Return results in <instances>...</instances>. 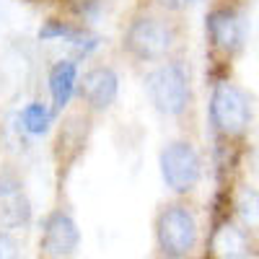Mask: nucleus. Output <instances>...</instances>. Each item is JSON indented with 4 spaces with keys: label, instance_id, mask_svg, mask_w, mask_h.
Masks as SVG:
<instances>
[{
    "label": "nucleus",
    "instance_id": "obj_4",
    "mask_svg": "<svg viewBox=\"0 0 259 259\" xmlns=\"http://www.w3.org/2000/svg\"><path fill=\"white\" fill-rule=\"evenodd\" d=\"M207 112H210V122L215 127V133L226 140L244 138L254 119L249 94L231 80H218L212 85Z\"/></svg>",
    "mask_w": 259,
    "mask_h": 259
},
{
    "label": "nucleus",
    "instance_id": "obj_16",
    "mask_svg": "<svg viewBox=\"0 0 259 259\" xmlns=\"http://www.w3.org/2000/svg\"><path fill=\"white\" fill-rule=\"evenodd\" d=\"M156 8H161V11H168V13H174V11H179L182 6H184V0H156Z\"/></svg>",
    "mask_w": 259,
    "mask_h": 259
},
{
    "label": "nucleus",
    "instance_id": "obj_12",
    "mask_svg": "<svg viewBox=\"0 0 259 259\" xmlns=\"http://www.w3.org/2000/svg\"><path fill=\"white\" fill-rule=\"evenodd\" d=\"M21 133L29 135V138H41L47 135L52 124H55V109L47 101H29L24 109L16 114Z\"/></svg>",
    "mask_w": 259,
    "mask_h": 259
},
{
    "label": "nucleus",
    "instance_id": "obj_2",
    "mask_svg": "<svg viewBox=\"0 0 259 259\" xmlns=\"http://www.w3.org/2000/svg\"><path fill=\"white\" fill-rule=\"evenodd\" d=\"M145 94L148 101L161 117H184L192 106V75L187 62L168 57L163 62H156L145 73Z\"/></svg>",
    "mask_w": 259,
    "mask_h": 259
},
{
    "label": "nucleus",
    "instance_id": "obj_17",
    "mask_svg": "<svg viewBox=\"0 0 259 259\" xmlns=\"http://www.w3.org/2000/svg\"><path fill=\"white\" fill-rule=\"evenodd\" d=\"M3 24H6V11H3V6H0V29H3Z\"/></svg>",
    "mask_w": 259,
    "mask_h": 259
},
{
    "label": "nucleus",
    "instance_id": "obj_9",
    "mask_svg": "<svg viewBox=\"0 0 259 259\" xmlns=\"http://www.w3.org/2000/svg\"><path fill=\"white\" fill-rule=\"evenodd\" d=\"M205 31L210 39V47L223 57H233L244 50V39H246L244 21L228 6H218L205 16Z\"/></svg>",
    "mask_w": 259,
    "mask_h": 259
},
{
    "label": "nucleus",
    "instance_id": "obj_8",
    "mask_svg": "<svg viewBox=\"0 0 259 259\" xmlns=\"http://www.w3.org/2000/svg\"><path fill=\"white\" fill-rule=\"evenodd\" d=\"M41 254L47 259H70L80 246V228L68 210H52L41 231Z\"/></svg>",
    "mask_w": 259,
    "mask_h": 259
},
{
    "label": "nucleus",
    "instance_id": "obj_10",
    "mask_svg": "<svg viewBox=\"0 0 259 259\" xmlns=\"http://www.w3.org/2000/svg\"><path fill=\"white\" fill-rule=\"evenodd\" d=\"M47 89H50V99H52V109L55 112H65L70 106V101L75 99L78 62L75 60H57L50 68Z\"/></svg>",
    "mask_w": 259,
    "mask_h": 259
},
{
    "label": "nucleus",
    "instance_id": "obj_3",
    "mask_svg": "<svg viewBox=\"0 0 259 259\" xmlns=\"http://www.w3.org/2000/svg\"><path fill=\"white\" fill-rule=\"evenodd\" d=\"M153 236L163 259H189L200 241V226L184 202H168L156 215Z\"/></svg>",
    "mask_w": 259,
    "mask_h": 259
},
{
    "label": "nucleus",
    "instance_id": "obj_13",
    "mask_svg": "<svg viewBox=\"0 0 259 259\" xmlns=\"http://www.w3.org/2000/svg\"><path fill=\"white\" fill-rule=\"evenodd\" d=\"M80 29L78 26H73V24H68V21H60V18H50V21H45V24L39 26V31H36V36H39V41H73V36L78 34Z\"/></svg>",
    "mask_w": 259,
    "mask_h": 259
},
{
    "label": "nucleus",
    "instance_id": "obj_11",
    "mask_svg": "<svg viewBox=\"0 0 259 259\" xmlns=\"http://www.w3.org/2000/svg\"><path fill=\"white\" fill-rule=\"evenodd\" d=\"M215 259H246L249 254V231L239 223H223L212 233Z\"/></svg>",
    "mask_w": 259,
    "mask_h": 259
},
{
    "label": "nucleus",
    "instance_id": "obj_18",
    "mask_svg": "<svg viewBox=\"0 0 259 259\" xmlns=\"http://www.w3.org/2000/svg\"><path fill=\"white\" fill-rule=\"evenodd\" d=\"M187 3H192V0H184V6H187Z\"/></svg>",
    "mask_w": 259,
    "mask_h": 259
},
{
    "label": "nucleus",
    "instance_id": "obj_19",
    "mask_svg": "<svg viewBox=\"0 0 259 259\" xmlns=\"http://www.w3.org/2000/svg\"><path fill=\"white\" fill-rule=\"evenodd\" d=\"M161 259H163V256H161Z\"/></svg>",
    "mask_w": 259,
    "mask_h": 259
},
{
    "label": "nucleus",
    "instance_id": "obj_7",
    "mask_svg": "<svg viewBox=\"0 0 259 259\" xmlns=\"http://www.w3.org/2000/svg\"><path fill=\"white\" fill-rule=\"evenodd\" d=\"M31 197L13 168L0 171V231H21L31 223Z\"/></svg>",
    "mask_w": 259,
    "mask_h": 259
},
{
    "label": "nucleus",
    "instance_id": "obj_1",
    "mask_svg": "<svg viewBox=\"0 0 259 259\" xmlns=\"http://www.w3.org/2000/svg\"><path fill=\"white\" fill-rule=\"evenodd\" d=\"M179 39H182V29L168 11L143 8L130 16L122 31V52L135 62L156 65L174 57Z\"/></svg>",
    "mask_w": 259,
    "mask_h": 259
},
{
    "label": "nucleus",
    "instance_id": "obj_14",
    "mask_svg": "<svg viewBox=\"0 0 259 259\" xmlns=\"http://www.w3.org/2000/svg\"><path fill=\"white\" fill-rule=\"evenodd\" d=\"M259 202H256V189L254 187H244L241 194H239V202H236V210H239V218H241V226L246 231L256 228V218H259Z\"/></svg>",
    "mask_w": 259,
    "mask_h": 259
},
{
    "label": "nucleus",
    "instance_id": "obj_5",
    "mask_svg": "<svg viewBox=\"0 0 259 259\" xmlns=\"http://www.w3.org/2000/svg\"><path fill=\"white\" fill-rule=\"evenodd\" d=\"M158 171L163 184L174 194H187L202 179V158L192 140H168L158 153Z\"/></svg>",
    "mask_w": 259,
    "mask_h": 259
},
{
    "label": "nucleus",
    "instance_id": "obj_6",
    "mask_svg": "<svg viewBox=\"0 0 259 259\" xmlns=\"http://www.w3.org/2000/svg\"><path fill=\"white\" fill-rule=\"evenodd\" d=\"M75 96L80 99L83 109L91 114H104L112 109L119 96V75L112 65H91L83 75H78Z\"/></svg>",
    "mask_w": 259,
    "mask_h": 259
},
{
    "label": "nucleus",
    "instance_id": "obj_15",
    "mask_svg": "<svg viewBox=\"0 0 259 259\" xmlns=\"http://www.w3.org/2000/svg\"><path fill=\"white\" fill-rule=\"evenodd\" d=\"M0 259H21V244L11 231H0Z\"/></svg>",
    "mask_w": 259,
    "mask_h": 259
}]
</instances>
